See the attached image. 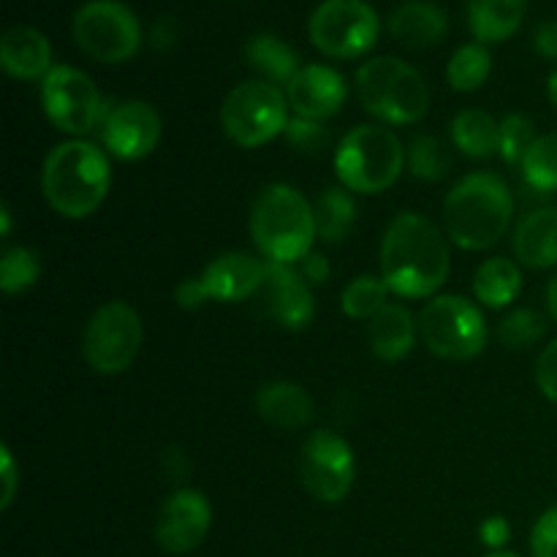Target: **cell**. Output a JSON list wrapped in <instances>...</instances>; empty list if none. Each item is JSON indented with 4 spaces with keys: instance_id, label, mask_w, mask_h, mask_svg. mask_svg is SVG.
I'll list each match as a JSON object with an SVG mask.
<instances>
[{
    "instance_id": "obj_1",
    "label": "cell",
    "mask_w": 557,
    "mask_h": 557,
    "mask_svg": "<svg viewBox=\"0 0 557 557\" xmlns=\"http://www.w3.org/2000/svg\"><path fill=\"white\" fill-rule=\"evenodd\" d=\"M451 253L444 232L419 212H403L389 223L381 243V277L389 292L422 299L449 277Z\"/></svg>"
},
{
    "instance_id": "obj_2",
    "label": "cell",
    "mask_w": 557,
    "mask_h": 557,
    "mask_svg": "<svg viewBox=\"0 0 557 557\" xmlns=\"http://www.w3.org/2000/svg\"><path fill=\"white\" fill-rule=\"evenodd\" d=\"M112 185L109 158L90 141H63L44 161L41 188L49 207L63 218L79 221L103 205Z\"/></svg>"
},
{
    "instance_id": "obj_3",
    "label": "cell",
    "mask_w": 557,
    "mask_h": 557,
    "mask_svg": "<svg viewBox=\"0 0 557 557\" xmlns=\"http://www.w3.org/2000/svg\"><path fill=\"white\" fill-rule=\"evenodd\" d=\"M511 215L515 199L509 185L493 172L468 174L444 201L446 234L466 250L493 248L509 228Z\"/></svg>"
},
{
    "instance_id": "obj_4",
    "label": "cell",
    "mask_w": 557,
    "mask_h": 557,
    "mask_svg": "<svg viewBox=\"0 0 557 557\" xmlns=\"http://www.w3.org/2000/svg\"><path fill=\"white\" fill-rule=\"evenodd\" d=\"M250 237L272 264L302 261L319 237L313 205L292 185H270L253 201Z\"/></svg>"
},
{
    "instance_id": "obj_5",
    "label": "cell",
    "mask_w": 557,
    "mask_h": 557,
    "mask_svg": "<svg viewBox=\"0 0 557 557\" xmlns=\"http://www.w3.org/2000/svg\"><path fill=\"white\" fill-rule=\"evenodd\" d=\"M357 92L362 107L389 125L419 123L430 109V90L422 74L389 54L368 60L357 71Z\"/></svg>"
},
{
    "instance_id": "obj_6",
    "label": "cell",
    "mask_w": 557,
    "mask_h": 557,
    "mask_svg": "<svg viewBox=\"0 0 557 557\" xmlns=\"http://www.w3.org/2000/svg\"><path fill=\"white\" fill-rule=\"evenodd\" d=\"M406 166L400 139L384 125H357L335 152V172L354 194H384Z\"/></svg>"
},
{
    "instance_id": "obj_7",
    "label": "cell",
    "mask_w": 557,
    "mask_h": 557,
    "mask_svg": "<svg viewBox=\"0 0 557 557\" xmlns=\"http://www.w3.org/2000/svg\"><path fill=\"white\" fill-rule=\"evenodd\" d=\"M221 125L239 147H261L286 134L288 98L272 82L250 79L234 87L221 107Z\"/></svg>"
},
{
    "instance_id": "obj_8",
    "label": "cell",
    "mask_w": 557,
    "mask_h": 557,
    "mask_svg": "<svg viewBox=\"0 0 557 557\" xmlns=\"http://www.w3.org/2000/svg\"><path fill=\"white\" fill-rule=\"evenodd\" d=\"M419 332L430 351L451 362L479 357L487 346V324L482 310L471 299L455 294L435 297L433 302L424 305L419 315Z\"/></svg>"
},
{
    "instance_id": "obj_9",
    "label": "cell",
    "mask_w": 557,
    "mask_h": 557,
    "mask_svg": "<svg viewBox=\"0 0 557 557\" xmlns=\"http://www.w3.org/2000/svg\"><path fill=\"white\" fill-rule=\"evenodd\" d=\"M71 27L76 47L96 63H125L141 47L139 20L120 0H90L76 11Z\"/></svg>"
},
{
    "instance_id": "obj_10",
    "label": "cell",
    "mask_w": 557,
    "mask_h": 557,
    "mask_svg": "<svg viewBox=\"0 0 557 557\" xmlns=\"http://www.w3.org/2000/svg\"><path fill=\"white\" fill-rule=\"evenodd\" d=\"M310 41L335 60H354L375 47L381 33L379 14L368 0H324L310 14Z\"/></svg>"
},
{
    "instance_id": "obj_11",
    "label": "cell",
    "mask_w": 557,
    "mask_h": 557,
    "mask_svg": "<svg viewBox=\"0 0 557 557\" xmlns=\"http://www.w3.org/2000/svg\"><path fill=\"white\" fill-rule=\"evenodd\" d=\"M145 326L139 313L125 302H107L92 313L85 330V359L96 373H125L139 357Z\"/></svg>"
},
{
    "instance_id": "obj_12",
    "label": "cell",
    "mask_w": 557,
    "mask_h": 557,
    "mask_svg": "<svg viewBox=\"0 0 557 557\" xmlns=\"http://www.w3.org/2000/svg\"><path fill=\"white\" fill-rule=\"evenodd\" d=\"M41 103L49 123L71 136H85L103 123V101L87 74L71 65H54L41 79Z\"/></svg>"
},
{
    "instance_id": "obj_13",
    "label": "cell",
    "mask_w": 557,
    "mask_h": 557,
    "mask_svg": "<svg viewBox=\"0 0 557 557\" xmlns=\"http://www.w3.org/2000/svg\"><path fill=\"white\" fill-rule=\"evenodd\" d=\"M264 275L267 264H261L256 256L243 253V250H228V253L212 259L196 281H185L177 288V302L185 310H196L207 299H218V302L253 299L264 283Z\"/></svg>"
},
{
    "instance_id": "obj_14",
    "label": "cell",
    "mask_w": 557,
    "mask_h": 557,
    "mask_svg": "<svg viewBox=\"0 0 557 557\" xmlns=\"http://www.w3.org/2000/svg\"><path fill=\"white\" fill-rule=\"evenodd\" d=\"M354 451L330 430H315L302 446L299 476L305 490L321 504H341L354 484Z\"/></svg>"
},
{
    "instance_id": "obj_15",
    "label": "cell",
    "mask_w": 557,
    "mask_h": 557,
    "mask_svg": "<svg viewBox=\"0 0 557 557\" xmlns=\"http://www.w3.org/2000/svg\"><path fill=\"white\" fill-rule=\"evenodd\" d=\"M253 299H259L261 315L283 330H305L315 315L313 288L305 281L302 272L294 270L292 264H272L270 261L264 283Z\"/></svg>"
},
{
    "instance_id": "obj_16",
    "label": "cell",
    "mask_w": 557,
    "mask_h": 557,
    "mask_svg": "<svg viewBox=\"0 0 557 557\" xmlns=\"http://www.w3.org/2000/svg\"><path fill=\"white\" fill-rule=\"evenodd\" d=\"M212 525L210 500L199 490H177L163 500L156 520V542L163 553H194Z\"/></svg>"
},
{
    "instance_id": "obj_17",
    "label": "cell",
    "mask_w": 557,
    "mask_h": 557,
    "mask_svg": "<svg viewBox=\"0 0 557 557\" xmlns=\"http://www.w3.org/2000/svg\"><path fill=\"white\" fill-rule=\"evenodd\" d=\"M101 128L103 147L120 161H141L161 139V117L145 101H125L114 107L103 117Z\"/></svg>"
},
{
    "instance_id": "obj_18",
    "label": "cell",
    "mask_w": 557,
    "mask_h": 557,
    "mask_svg": "<svg viewBox=\"0 0 557 557\" xmlns=\"http://www.w3.org/2000/svg\"><path fill=\"white\" fill-rule=\"evenodd\" d=\"M286 98L297 117L319 123L341 112L346 101V79L330 65H302V71L286 85Z\"/></svg>"
},
{
    "instance_id": "obj_19",
    "label": "cell",
    "mask_w": 557,
    "mask_h": 557,
    "mask_svg": "<svg viewBox=\"0 0 557 557\" xmlns=\"http://www.w3.org/2000/svg\"><path fill=\"white\" fill-rule=\"evenodd\" d=\"M0 65L14 79H44L54 69L49 38L30 25L9 27L0 38Z\"/></svg>"
},
{
    "instance_id": "obj_20",
    "label": "cell",
    "mask_w": 557,
    "mask_h": 557,
    "mask_svg": "<svg viewBox=\"0 0 557 557\" xmlns=\"http://www.w3.org/2000/svg\"><path fill=\"white\" fill-rule=\"evenodd\" d=\"M389 33L403 47L428 49L444 41L449 33V20L446 11L430 0H406L392 11Z\"/></svg>"
},
{
    "instance_id": "obj_21",
    "label": "cell",
    "mask_w": 557,
    "mask_h": 557,
    "mask_svg": "<svg viewBox=\"0 0 557 557\" xmlns=\"http://www.w3.org/2000/svg\"><path fill=\"white\" fill-rule=\"evenodd\" d=\"M256 411L264 422L281 430H299L313 419V400L292 381H272L256 395Z\"/></svg>"
},
{
    "instance_id": "obj_22",
    "label": "cell",
    "mask_w": 557,
    "mask_h": 557,
    "mask_svg": "<svg viewBox=\"0 0 557 557\" xmlns=\"http://www.w3.org/2000/svg\"><path fill=\"white\" fill-rule=\"evenodd\" d=\"M515 253L531 270L557 264V207H542L517 226Z\"/></svg>"
},
{
    "instance_id": "obj_23",
    "label": "cell",
    "mask_w": 557,
    "mask_h": 557,
    "mask_svg": "<svg viewBox=\"0 0 557 557\" xmlns=\"http://www.w3.org/2000/svg\"><path fill=\"white\" fill-rule=\"evenodd\" d=\"M528 0H468V27L479 44H498L515 36L525 20Z\"/></svg>"
},
{
    "instance_id": "obj_24",
    "label": "cell",
    "mask_w": 557,
    "mask_h": 557,
    "mask_svg": "<svg viewBox=\"0 0 557 557\" xmlns=\"http://www.w3.org/2000/svg\"><path fill=\"white\" fill-rule=\"evenodd\" d=\"M417 341L413 315L403 305L389 302L379 315L370 319V348L384 362H400L408 357Z\"/></svg>"
},
{
    "instance_id": "obj_25",
    "label": "cell",
    "mask_w": 557,
    "mask_h": 557,
    "mask_svg": "<svg viewBox=\"0 0 557 557\" xmlns=\"http://www.w3.org/2000/svg\"><path fill=\"white\" fill-rule=\"evenodd\" d=\"M245 58H248L250 69L259 71L264 82H272V85H288L302 71L294 47H288L283 38L272 36V33H259L250 38L245 44Z\"/></svg>"
},
{
    "instance_id": "obj_26",
    "label": "cell",
    "mask_w": 557,
    "mask_h": 557,
    "mask_svg": "<svg viewBox=\"0 0 557 557\" xmlns=\"http://www.w3.org/2000/svg\"><path fill=\"white\" fill-rule=\"evenodd\" d=\"M522 292V272L511 259H487L473 277V294L487 308H506Z\"/></svg>"
},
{
    "instance_id": "obj_27",
    "label": "cell",
    "mask_w": 557,
    "mask_h": 557,
    "mask_svg": "<svg viewBox=\"0 0 557 557\" xmlns=\"http://www.w3.org/2000/svg\"><path fill=\"white\" fill-rule=\"evenodd\" d=\"M451 139L468 158H490L498 152L500 125L482 109H466L451 120Z\"/></svg>"
},
{
    "instance_id": "obj_28",
    "label": "cell",
    "mask_w": 557,
    "mask_h": 557,
    "mask_svg": "<svg viewBox=\"0 0 557 557\" xmlns=\"http://www.w3.org/2000/svg\"><path fill=\"white\" fill-rule=\"evenodd\" d=\"M315 215V234H319L324 243H341L346 239V234L354 228L357 221V205L348 196V190L330 188L315 199L313 205Z\"/></svg>"
},
{
    "instance_id": "obj_29",
    "label": "cell",
    "mask_w": 557,
    "mask_h": 557,
    "mask_svg": "<svg viewBox=\"0 0 557 557\" xmlns=\"http://www.w3.org/2000/svg\"><path fill=\"white\" fill-rule=\"evenodd\" d=\"M490 71H493V58H490L484 44H466L451 54L449 65H446V79L457 92H473L487 82Z\"/></svg>"
},
{
    "instance_id": "obj_30",
    "label": "cell",
    "mask_w": 557,
    "mask_h": 557,
    "mask_svg": "<svg viewBox=\"0 0 557 557\" xmlns=\"http://www.w3.org/2000/svg\"><path fill=\"white\" fill-rule=\"evenodd\" d=\"M522 177L539 194L557 190V134L539 136L522 158Z\"/></svg>"
},
{
    "instance_id": "obj_31",
    "label": "cell",
    "mask_w": 557,
    "mask_h": 557,
    "mask_svg": "<svg viewBox=\"0 0 557 557\" xmlns=\"http://www.w3.org/2000/svg\"><path fill=\"white\" fill-rule=\"evenodd\" d=\"M386 297H389V286L384 283V277L362 275L348 283V288L343 292V313L357 321H370L389 305Z\"/></svg>"
},
{
    "instance_id": "obj_32",
    "label": "cell",
    "mask_w": 557,
    "mask_h": 557,
    "mask_svg": "<svg viewBox=\"0 0 557 557\" xmlns=\"http://www.w3.org/2000/svg\"><path fill=\"white\" fill-rule=\"evenodd\" d=\"M406 161L413 177L424 180V183H438L451 169L449 150L435 136H419V139H413L411 147H408Z\"/></svg>"
},
{
    "instance_id": "obj_33",
    "label": "cell",
    "mask_w": 557,
    "mask_h": 557,
    "mask_svg": "<svg viewBox=\"0 0 557 557\" xmlns=\"http://www.w3.org/2000/svg\"><path fill=\"white\" fill-rule=\"evenodd\" d=\"M41 275V261L30 248H5L0 259V288L9 297L25 294L27 288L36 286Z\"/></svg>"
},
{
    "instance_id": "obj_34",
    "label": "cell",
    "mask_w": 557,
    "mask_h": 557,
    "mask_svg": "<svg viewBox=\"0 0 557 557\" xmlns=\"http://www.w3.org/2000/svg\"><path fill=\"white\" fill-rule=\"evenodd\" d=\"M544 319L531 308L515 310V313L506 315L498 326V337L506 348L511 351H520V348H531L533 343H539L544 337Z\"/></svg>"
},
{
    "instance_id": "obj_35",
    "label": "cell",
    "mask_w": 557,
    "mask_h": 557,
    "mask_svg": "<svg viewBox=\"0 0 557 557\" xmlns=\"http://www.w3.org/2000/svg\"><path fill=\"white\" fill-rule=\"evenodd\" d=\"M536 128H533V120L525 114H509V117L500 123V141L498 152L509 166H522V158L528 156V150L536 141Z\"/></svg>"
},
{
    "instance_id": "obj_36",
    "label": "cell",
    "mask_w": 557,
    "mask_h": 557,
    "mask_svg": "<svg viewBox=\"0 0 557 557\" xmlns=\"http://www.w3.org/2000/svg\"><path fill=\"white\" fill-rule=\"evenodd\" d=\"M286 136L288 141L302 152H319L330 145V131H326L321 123H315V120H305V117L288 120Z\"/></svg>"
},
{
    "instance_id": "obj_37",
    "label": "cell",
    "mask_w": 557,
    "mask_h": 557,
    "mask_svg": "<svg viewBox=\"0 0 557 557\" xmlns=\"http://www.w3.org/2000/svg\"><path fill=\"white\" fill-rule=\"evenodd\" d=\"M533 557H557V506L539 517L531 533Z\"/></svg>"
},
{
    "instance_id": "obj_38",
    "label": "cell",
    "mask_w": 557,
    "mask_h": 557,
    "mask_svg": "<svg viewBox=\"0 0 557 557\" xmlns=\"http://www.w3.org/2000/svg\"><path fill=\"white\" fill-rule=\"evenodd\" d=\"M536 384L544 392L547 400H553L557 406V341L549 343L544 348V354L536 362Z\"/></svg>"
},
{
    "instance_id": "obj_39",
    "label": "cell",
    "mask_w": 557,
    "mask_h": 557,
    "mask_svg": "<svg viewBox=\"0 0 557 557\" xmlns=\"http://www.w3.org/2000/svg\"><path fill=\"white\" fill-rule=\"evenodd\" d=\"M0 479H3V498H0V509H9L11 500H14L16 495V484H20V479H16V462L14 457H11L9 446L0 449Z\"/></svg>"
},
{
    "instance_id": "obj_40",
    "label": "cell",
    "mask_w": 557,
    "mask_h": 557,
    "mask_svg": "<svg viewBox=\"0 0 557 557\" xmlns=\"http://www.w3.org/2000/svg\"><path fill=\"white\" fill-rule=\"evenodd\" d=\"M479 536H482V542L487 544L490 549L500 553V547L511 539V528L504 517H487V520L482 522V528H479Z\"/></svg>"
},
{
    "instance_id": "obj_41",
    "label": "cell",
    "mask_w": 557,
    "mask_h": 557,
    "mask_svg": "<svg viewBox=\"0 0 557 557\" xmlns=\"http://www.w3.org/2000/svg\"><path fill=\"white\" fill-rule=\"evenodd\" d=\"M150 41L158 52H169V49L177 44V20H174V16H161V20L152 25Z\"/></svg>"
},
{
    "instance_id": "obj_42",
    "label": "cell",
    "mask_w": 557,
    "mask_h": 557,
    "mask_svg": "<svg viewBox=\"0 0 557 557\" xmlns=\"http://www.w3.org/2000/svg\"><path fill=\"white\" fill-rule=\"evenodd\" d=\"M533 47L542 58L557 60V20L539 25L536 36H533Z\"/></svg>"
},
{
    "instance_id": "obj_43",
    "label": "cell",
    "mask_w": 557,
    "mask_h": 557,
    "mask_svg": "<svg viewBox=\"0 0 557 557\" xmlns=\"http://www.w3.org/2000/svg\"><path fill=\"white\" fill-rule=\"evenodd\" d=\"M330 272L332 270L326 256L313 253V250H310V253L302 259V275L308 277V283H313V286H321V283L330 281Z\"/></svg>"
},
{
    "instance_id": "obj_44",
    "label": "cell",
    "mask_w": 557,
    "mask_h": 557,
    "mask_svg": "<svg viewBox=\"0 0 557 557\" xmlns=\"http://www.w3.org/2000/svg\"><path fill=\"white\" fill-rule=\"evenodd\" d=\"M547 308H549V315L557 321V275L549 281V286H547Z\"/></svg>"
},
{
    "instance_id": "obj_45",
    "label": "cell",
    "mask_w": 557,
    "mask_h": 557,
    "mask_svg": "<svg viewBox=\"0 0 557 557\" xmlns=\"http://www.w3.org/2000/svg\"><path fill=\"white\" fill-rule=\"evenodd\" d=\"M547 98H549V103L557 109V71H553L547 79Z\"/></svg>"
},
{
    "instance_id": "obj_46",
    "label": "cell",
    "mask_w": 557,
    "mask_h": 557,
    "mask_svg": "<svg viewBox=\"0 0 557 557\" xmlns=\"http://www.w3.org/2000/svg\"><path fill=\"white\" fill-rule=\"evenodd\" d=\"M0 221H3V237H9V234H11V212H9V205H3V210H0Z\"/></svg>"
},
{
    "instance_id": "obj_47",
    "label": "cell",
    "mask_w": 557,
    "mask_h": 557,
    "mask_svg": "<svg viewBox=\"0 0 557 557\" xmlns=\"http://www.w3.org/2000/svg\"><path fill=\"white\" fill-rule=\"evenodd\" d=\"M487 557H520V555H515V553H504V549H500V553H490Z\"/></svg>"
}]
</instances>
